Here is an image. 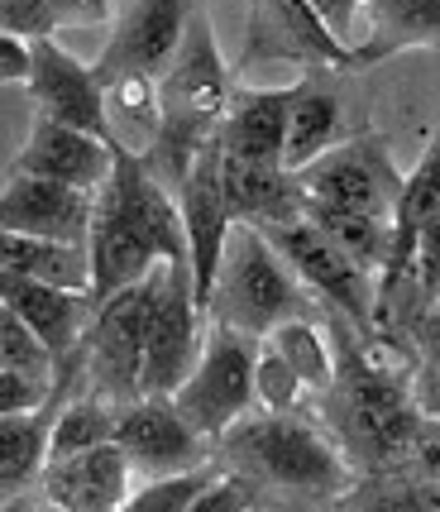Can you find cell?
<instances>
[{"label":"cell","mask_w":440,"mask_h":512,"mask_svg":"<svg viewBox=\"0 0 440 512\" xmlns=\"http://www.w3.org/2000/svg\"><path fill=\"white\" fill-rule=\"evenodd\" d=\"M149 307H144V398H173L182 383L197 374L206 340L197 331V302L192 264H158L144 278Z\"/></svg>","instance_id":"5"},{"label":"cell","mask_w":440,"mask_h":512,"mask_svg":"<svg viewBox=\"0 0 440 512\" xmlns=\"http://www.w3.org/2000/svg\"><path fill=\"white\" fill-rule=\"evenodd\" d=\"M220 178H225V197H230V211H235L240 225L273 230V225H292V221L307 216L302 178L287 173V168L244 163V158H230L220 149Z\"/></svg>","instance_id":"20"},{"label":"cell","mask_w":440,"mask_h":512,"mask_svg":"<svg viewBox=\"0 0 440 512\" xmlns=\"http://www.w3.org/2000/svg\"><path fill=\"white\" fill-rule=\"evenodd\" d=\"M254 364H259V335L216 321L211 335H206L197 374L173 393L182 417L197 426L206 441H220L259 402V393H254Z\"/></svg>","instance_id":"6"},{"label":"cell","mask_w":440,"mask_h":512,"mask_svg":"<svg viewBox=\"0 0 440 512\" xmlns=\"http://www.w3.org/2000/svg\"><path fill=\"white\" fill-rule=\"evenodd\" d=\"M364 39L350 44V67H374L383 58L440 48V0H364Z\"/></svg>","instance_id":"21"},{"label":"cell","mask_w":440,"mask_h":512,"mask_svg":"<svg viewBox=\"0 0 440 512\" xmlns=\"http://www.w3.org/2000/svg\"><path fill=\"white\" fill-rule=\"evenodd\" d=\"M417 288L426 297V307L440 302V211L421 225L417 235Z\"/></svg>","instance_id":"34"},{"label":"cell","mask_w":440,"mask_h":512,"mask_svg":"<svg viewBox=\"0 0 440 512\" xmlns=\"http://www.w3.org/2000/svg\"><path fill=\"white\" fill-rule=\"evenodd\" d=\"M115 446L134 460V469L144 474H187L216 460V441H206L197 426L182 417V407L173 398H139L130 407H120L115 422Z\"/></svg>","instance_id":"12"},{"label":"cell","mask_w":440,"mask_h":512,"mask_svg":"<svg viewBox=\"0 0 440 512\" xmlns=\"http://www.w3.org/2000/svg\"><path fill=\"white\" fill-rule=\"evenodd\" d=\"M268 340H273V345L287 355V364L302 374V383L311 388V398H321L330 383H335V345L326 340V331H321L316 321H307V316L283 321Z\"/></svg>","instance_id":"28"},{"label":"cell","mask_w":440,"mask_h":512,"mask_svg":"<svg viewBox=\"0 0 440 512\" xmlns=\"http://www.w3.org/2000/svg\"><path fill=\"white\" fill-rule=\"evenodd\" d=\"M235 87H230V67L220 58L216 29L206 5H197V15L187 24V39L177 48V58L168 72L158 77V139L149 144L144 163L158 173V182L177 192L182 178L192 173L197 154L220 139V125L230 115Z\"/></svg>","instance_id":"2"},{"label":"cell","mask_w":440,"mask_h":512,"mask_svg":"<svg viewBox=\"0 0 440 512\" xmlns=\"http://www.w3.org/2000/svg\"><path fill=\"white\" fill-rule=\"evenodd\" d=\"M311 5L321 10V20L330 24V34L350 48V24H354V15L364 10V0H311Z\"/></svg>","instance_id":"37"},{"label":"cell","mask_w":440,"mask_h":512,"mask_svg":"<svg viewBox=\"0 0 440 512\" xmlns=\"http://www.w3.org/2000/svg\"><path fill=\"white\" fill-rule=\"evenodd\" d=\"M264 235L287 259V268L302 278V288L311 297H321L335 316H350L359 331L374 326V273H364V268L354 264L350 254L335 245L311 216H302V221H292V225H273Z\"/></svg>","instance_id":"7"},{"label":"cell","mask_w":440,"mask_h":512,"mask_svg":"<svg viewBox=\"0 0 440 512\" xmlns=\"http://www.w3.org/2000/svg\"><path fill=\"white\" fill-rule=\"evenodd\" d=\"M144 307H149L144 283L96 302L91 331L77 350L87 379L96 383V398L120 407L144 398Z\"/></svg>","instance_id":"8"},{"label":"cell","mask_w":440,"mask_h":512,"mask_svg":"<svg viewBox=\"0 0 440 512\" xmlns=\"http://www.w3.org/2000/svg\"><path fill=\"white\" fill-rule=\"evenodd\" d=\"M29 96L39 115L72 125V130H87L110 139V115H106V87L96 77V67L72 58L67 48H58L53 39L34 44V77H29ZM115 144V139H110Z\"/></svg>","instance_id":"15"},{"label":"cell","mask_w":440,"mask_h":512,"mask_svg":"<svg viewBox=\"0 0 440 512\" xmlns=\"http://www.w3.org/2000/svg\"><path fill=\"white\" fill-rule=\"evenodd\" d=\"M58 402V393H53ZM39 407V412H15L0 417V484L5 498H20L24 489L39 484V474L48 465V436H53V412L58 407Z\"/></svg>","instance_id":"23"},{"label":"cell","mask_w":440,"mask_h":512,"mask_svg":"<svg viewBox=\"0 0 440 512\" xmlns=\"http://www.w3.org/2000/svg\"><path fill=\"white\" fill-rule=\"evenodd\" d=\"M254 393H259V407L264 412H302L311 398V388L302 383V374L287 364V355L273 345V340H259V364H254Z\"/></svg>","instance_id":"30"},{"label":"cell","mask_w":440,"mask_h":512,"mask_svg":"<svg viewBox=\"0 0 440 512\" xmlns=\"http://www.w3.org/2000/svg\"><path fill=\"white\" fill-rule=\"evenodd\" d=\"M297 178H302L307 201L316 206H345V211H369V216H388V221L402 197V178L374 134H359V139L326 149Z\"/></svg>","instance_id":"10"},{"label":"cell","mask_w":440,"mask_h":512,"mask_svg":"<svg viewBox=\"0 0 440 512\" xmlns=\"http://www.w3.org/2000/svg\"><path fill=\"white\" fill-rule=\"evenodd\" d=\"M206 312L220 326H235V331H249L264 340L283 321L307 316V288H302V278L287 268V259L273 249V240L259 225L235 221Z\"/></svg>","instance_id":"4"},{"label":"cell","mask_w":440,"mask_h":512,"mask_svg":"<svg viewBox=\"0 0 440 512\" xmlns=\"http://www.w3.org/2000/svg\"><path fill=\"white\" fill-rule=\"evenodd\" d=\"M0 34H15V39H53L58 34V20L48 10V0H5L0 5Z\"/></svg>","instance_id":"33"},{"label":"cell","mask_w":440,"mask_h":512,"mask_svg":"<svg viewBox=\"0 0 440 512\" xmlns=\"http://www.w3.org/2000/svg\"><path fill=\"white\" fill-rule=\"evenodd\" d=\"M412 335H417L421 355L431 359V364H440V316H436V312L417 316V326H412Z\"/></svg>","instance_id":"39"},{"label":"cell","mask_w":440,"mask_h":512,"mask_svg":"<svg viewBox=\"0 0 440 512\" xmlns=\"http://www.w3.org/2000/svg\"><path fill=\"white\" fill-rule=\"evenodd\" d=\"M58 29H87V24H101L110 15V0H48Z\"/></svg>","instance_id":"36"},{"label":"cell","mask_w":440,"mask_h":512,"mask_svg":"<svg viewBox=\"0 0 440 512\" xmlns=\"http://www.w3.org/2000/svg\"><path fill=\"white\" fill-rule=\"evenodd\" d=\"M273 63L316 67H350V48L330 34L321 10L311 0H249V29H244L240 72Z\"/></svg>","instance_id":"9"},{"label":"cell","mask_w":440,"mask_h":512,"mask_svg":"<svg viewBox=\"0 0 440 512\" xmlns=\"http://www.w3.org/2000/svg\"><path fill=\"white\" fill-rule=\"evenodd\" d=\"M5 312L24 316L29 331L58 355V364H67V359L82 350V340H87V331H91L96 297H91V292L48 288V283H34V278H10V273H5Z\"/></svg>","instance_id":"19"},{"label":"cell","mask_w":440,"mask_h":512,"mask_svg":"<svg viewBox=\"0 0 440 512\" xmlns=\"http://www.w3.org/2000/svg\"><path fill=\"white\" fill-rule=\"evenodd\" d=\"M5 273H10V278H34V283H48V288L91 292L87 245L34 240V235H5Z\"/></svg>","instance_id":"24"},{"label":"cell","mask_w":440,"mask_h":512,"mask_svg":"<svg viewBox=\"0 0 440 512\" xmlns=\"http://www.w3.org/2000/svg\"><path fill=\"white\" fill-rule=\"evenodd\" d=\"M0 77L15 87H29V77H34V44L29 39L0 34Z\"/></svg>","instance_id":"35"},{"label":"cell","mask_w":440,"mask_h":512,"mask_svg":"<svg viewBox=\"0 0 440 512\" xmlns=\"http://www.w3.org/2000/svg\"><path fill=\"white\" fill-rule=\"evenodd\" d=\"M307 216L321 225L364 273H378V278H383L388 254H393V221H388V216L345 211V206H316V201H307Z\"/></svg>","instance_id":"26"},{"label":"cell","mask_w":440,"mask_h":512,"mask_svg":"<svg viewBox=\"0 0 440 512\" xmlns=\"http://www.w3.org/2000/svg\"><path fill=\"white\" fill-rule=\"evenodd\" d=\"M0 369L5 374H24V379H39V383H58V374H63L58 355L15 312L0 316Z\"/></svg>","instance_id":"29"},{"label":"cell","mask_w":440,"mask_h":512,"mask_svg":"<svg viewBox=\"0 0 440 512\" xmlns=\"http://www.w3.org/2000/svg\"><path fill=\"white\" fill-rule=\"evenodd\" d=\"M335 134H340V96L321 82L302 77L297 101H292V120H287V154L283 168L287 173H302L316 158L335 149Z\"/></svg>","instance_id":"25"},{"label":"cell","mask_w":440,"mask_h":512,"mask_svg":"<svg viewBox=\"0 0 440 512\" xmlns=\"http://www.w3.org/2000/svg\"><path fill=\"white\" fill-rule=\"evenodd\" d=\"M0 221H5V235H34V240L87 245L91 221H96V192H82V187H72V182L10 168V173H5Z\"/></svg>","instance_id":"13"},{"label":"cell","mask_w":440,"mask_h":512,"mask_svg":"<svg viewBox=\"0 0 440 512\" xmlns=\"http://www.w3.org/2000/svg\"><path fill=\"white\" fill-rule=\"evenodd\" d=\"M216 474H220V460H211V465H201V469H187V474L149 479L144 489H134L130 498H125L120 512H187L201 493L216 484Z\"/></svg>","instance_id":"31"},{"label":"cell","mask_w":440,"mask_h":512,"mask_svg":"<svg viewBox=\"0 0 440 512\" xmlns=\"http://www.w3.org/2000/svg\"><path fill=\"white\" fill-rule=\"evenodd\" d=\"M87 254H91V297L96 302L144 283L163 264L158 245L120 211V201L110 197V187L96 192V221H91Z\"/></svg>","instance_id":"16"},{"label":"cell","mask_w":440,"mask_h":512,"mask_svg":"<svg viewBox=\"0 0 440 512\" xmlns=\"http://www.w3.org/2000/svg\"><path fill=\"white\" fill-rule=\"evenodd\" d=\"M412 388H417V402H421V412H426L431 422H440V364H431V359H426V364H421V374H417V383H412Z\"/></svg>","instance_id":"38"},{"label":"cell","mask_w":440,"mask_h":512,"mask_svg":"<svg viewBox=\"0 0 440 512\" xmlns=\"http://www.w3.org/2000/svg\"><path fill=\"white\" fill-rule=\"evenodd\" d=\"M364 335L350 316H335V383L321 393V417L354 469L369 479L436 469L440 446L431 436V417L421 412L417 388L378 364L364 350Z\"/></svg>","instance_id":"1"},{"label":"cell","mask_w":440,"mask_h":512,"mask_svg":"<svg viewBox=\"0 0 440 512\" xmlns=\"http://www.w3.org/2000/svg\"><path fill=\"white\" fill-rule=\"evenodd\" d=\"M177 206H182V225H187V245H192V278H197V302H211V288L220 278V259L235 230V211L225 197V178H220V139H211L197 154L192 173L177 187Z\"/></svg>","instance_id":"14"},{"label":"cell","mask_w":440,"mask_h":512,"mask_svg":"<svg viewBox=\"0 0 440 512\" xmlns=\"http://www.w3.org/2000/svg\"><path fill=\"white\" fill-rule=\"evenodd\" d=\"M216 460L249 474L264 498L283 503H335L354 489V465L345 460V450L297 412H264L235 422L216 441Z\"/></svg>","instance_id":"3"},{"label":"cell","mask_w":440,"mask_h":512,"mask_svg":"<svg viewBox=\"0 0 440 512\" xmlns=\"http://www.w3.org/2000/svg\"><path fill=\"white\" fill-rule=\"evenodd\" d=\"M197 5L201 0H134L125 20L115 24V34L106 39L101 58L91 63L101 87H115L125 77H154L158 82L187 39Z\"/></svg>","instance_id":"11"},{"label":"cell","mask_w":440,"mask_h":512,"mask_svg":"<svg viewBox=\"0 0 440 512\" xmlns=\"http://www.w3.org/2000/svg\"><path fill=\"white\" fill-rule=\"evenodd\" d=\"M436 211H440V130L431 134L421 163L402 178V197H397L393 211V254H388V268H383V297L402 278H417V235Z\"/></svg>","instance_id":"22"},{"label":"cell","mask_w":440,"mask_h":512,"mask_svg":"<svg viewBox=\"0 0 440 512\" xmlns=\"http://www.w3.org/2000/svg\"><path fill=\"white\" fill-rule=\"evenodd\" d=\"M115 422L120 412H110L106 398H72L53 412V436H48V465L53 460H72L82 450H96V446H110L115 441Z\"/></svg>","instance_id":"27"},{"label":"cell","mask_w":440,"mask_h":512,"mask_svg":"<svg viewBox=\"0 0 440 512\" xmlns=\"http://www.w3.org/2000/svg\"><path fill=\"white\" fill-rule=\"evenodd\" d=\"M297 87H240L230 101V115L220 125V149L244 163H273L283 168L287 154V120H292V101Z\"/></svg>","instance_id":"18"},{"label":"cell","mask_w":440,"mask_h":512,"mask_svg":"<svg viewBox=\"0 0 440 512\" xmlns=\"http://www.w3.org/2000/svg\"><path fill=\"white\" fill-rule=\"evenodd\" d=\"M259 498H264V493H259V484H254L249 474L220 465L216 484L201 493V498L187 512H254V508H259Z\"/></svg>","instance_id":"32"},{"label":"cell","mask_w":440,"mask_h":512,"mask_svg":"<svg viewBox=\"0 0 440 512\" xmlns=\"http://www.w3.org/2000/svg\"><path fill=\"white\" fill-rule=\"evenodd\" d=\"M10 168L72 182L82 192H101L110 182V173H115V144L101 139V134L72 130V125H58V120L39 115L29 139H24V149L10 158Z\"/></svg>","instance_id":"17"}]
</instances>
